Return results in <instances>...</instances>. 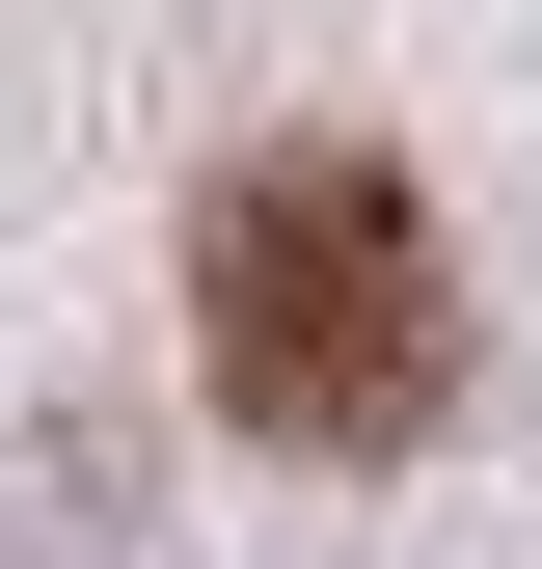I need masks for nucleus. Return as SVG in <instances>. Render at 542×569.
I'll return each mask as SVG.
<instances>
[{"label": "nucleus", "mask_w": 542, "mask_h": 569, "mask_svg": "<svg viewBox=\"0 0 542 569\" xmlns=\"http://www.w3.org/2000/svg\"><path fill=\"white\" fill-rule=\"evenodd\" d=\"M190 352H218V407L271 461H406L461 407V244H434V190H406L380 136L218 163V218H190Z\"/></svg>", "instance_id": "nucleus-1"}]
</instances>
